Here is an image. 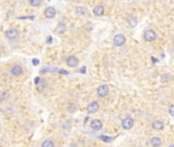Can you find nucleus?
<instances>
[{
    "instance_id": "nucleus-1",
    "label": "nucleus",
    "mask_w": 174,
    "mask_h": 147,
    "mask_svg": "<svg viewBox=\"0 0 174 147\" xmlns=\"http://www.w3.org/2000/svg\"><path fill=\"white\" fill-rule=\"evenodd\" d=\"M143 38H144V40L147 41V42H154V41L157 39V33L154 30H151V29H149V30L145 31L144 34H143Z\"/></svg>"
},
{
    "instance_id": "nucleus-2",
    "label": "nucleus",
    "mask_w": 174,
    "mask_h": 147,
    "mask_svg": "<svg viewBox=\"0 0 174 147\" xmlns=\"http://www.w3.org/2000/svg\"><path fill=\"white\" fill-rule=\"evenodd\" d=\"M125 42H126V37L123 34H117L113 39V43L115 46H122L125 44Z\"/></svg>"
},
{
    "instance_id": "nucleus-3",
    "label": "nucleus",
    "mask_w": 174,
    "mask_h": 147,
    "mask_svg": "<svg viewBox=\"0 0 174 147\" xmlns=\"http://www.w3.org/2000/svg\"><path fill=\"white\" fill-rule=\"evenodd\" d=\"M5 36H6V38L9 39V40H15L18 36V31L14 28L8 29V30L5 32Z\"/></svg>"
},
{
    "instance_id": "nucleus-4",
    "label": "nucleus",
    "mask_w": 174,
    "mask_h": 147,
    "mask_svg": "<svg viewBox=\"0 0 174 147\" xmlns=\"http://www.w3.org/2000/svg\"><path fill=\"white\" fill-rule=\"evenodd\" d=\"M86 109H87L88 113H95V112H97L98 109H99V104H98L97 101H91L87 105Z\"/></svg>"
},
{
    "instance_id": "nucleus-5",
    "label": "nucleus",
    "mask_w": 174,
    "mask_h": 147,
    "mask_svg": "<svg viewBox=\"0 0 174 147\" xmlns=\"http://www.w3.org/2000/svg\"><path fill=\"white\" fill-rule=\"evenodd\" d=\"M133 125H134V120L130 116H127L122 120V128L125 129V130H130L133 127Z\"/></svg>"
},
{
    "instance_id": "nucleus-6",
    "label": "nucleus",
    "mask_w": 174,
    "mask_h": 147,
    "mask_svg": "<svg viewBox=\"0 0 174 147\" xmlns=\"http://www.w3.org/2000/svg\"><path fill=\"white\" fill-rule=\"evenodd\" d=\"M108 85H100L99 87L97 88V95L99 97H106V95L108 94Z\"/></svg>"
},
{
    "instance_id": "nucleus-7",
    "label": "nucleus",
    "mask_w": 174,
    "mask_h": 147,
    "mask_svg": "<svg viewBox=\"0 0 174 147\" xmlns=\"http://www.w3.org/2000/svg\"><path fill=\"white\" fill-rule=\"evenodd\" d=\"M66 62H67V64L69 65L70 67H76L78 64H79V59H78L76 56H74V55H72V56L68 57Z\"/></svg>"
},
{
    "instance_id": "nucleus-8",
    "label": "nucleus",
    "mask_w": 174,
    "mask_h": 147,
    "mask_svg": "<svg viewBox=\"0 0 174 147\" xmlns=\"http://www.w3.org/2000/svg\"><path fill=\"white\" fill-rule=\"evenodd\" d=\"M55 14H56V10H55V8L52 7V6H49V7H47L46 9L44 10V15L46 16L47 18H54Z\"/></svg>"
},
{
    "instance_id": "nucleus-9",
    "label": "nucleus",
    "mask_w": 174,
    "mask_h": 147,
    "mask_svg": "<svg viewBox=\"0 0 174 147\" xmlns=\"http://www.w3.org/2000/svg\"><path fill=\"white\" fill-rule=\"evenodd\" d=\"M92 12H93V14L94 15H96V16H101V15H104V7L102 5H95L93 7V9H92Z\"/></svg>"
},
{
    "instance_id": "nucleus-10",
    "label": "nucleus",
    "mask_w": 174,
    "mask_h": 147,
    "mask_svg": "<svg viewBox=\"0 0 174 147\" xmlns=\"http://www.w3.org/2000/svg\"><path fill=\"white\" fill-rule=\"evenodd\" d=\"M90 127L94 131H99L102 128V122L99 120H92L90 122Z\"/></svg>"
},
{
    "instance_id": "nucleus-11",
    "label": "nucleus",
    "mask_w": 174,
    "mask_h": 147,
    "mask_svg": "<svg viewBox=\"0 0 174 147\" xmlns=\"http://www.w3.org/2000/svg\"><path fill=\"white\" fill-rule=\"evenodd\" d=\"M23 71H24L23 67L20 66V65H18V64L13 65V66L10 69V74H11L12 76H20V75H22V74H23Z\"/></svg>"
},
{
    "instance_id": "nucleus-12",
    "label": "nucleus",
    "mask_w": 174,
    "mask_h": 147,
    "mask_svg": "<svg viewBox=\"0 0 174 147\" xmlns=\"http://www.w3.org/2000/svg\"><path fill=\"white\" fill-rule=\"evenodd\" d=\"M151 127H153L154 130H163L164 129V123L162 122V120H154L153 124H151Z\"/></svg>"
},
{
    "instance_id": "nucleus-13",
    "label": "nucleus",
    "mask_w": 174,
    "mask_h": 147,
    "mask_svg": "<svg viewBox=\"0 0 174 147\" xmlns=\"http://www.w3.org/2000/svg\"><path fill=\"white\" fill-rule=\"evenodd\" d=\"M151 145L153 147H160L162 145V139L160 137H153L151 139Z\"/></svg>"
},
{
    "instance_id": "nucleus-14",
    "label": "nucleus",
    "mask_w": 174,
    "mask_h": 147,
    "mask_svg": "<svg viewBox=\"0 0 174 147\" xmlns=\"http://www.w3.org/2000/svg\"><path fill=\"white\" fill-rule=\"evenodd\" d=\"M66 29H67L66 24H63V22H59L56 26V28L54 29V32L56 33V34H63V33L66 32Z\"/></svg>"
},
{
    "instance_id": "nucleus-15",
    "label": "nucleus",
    "mask_w": 174,
    "mask_h": 147,
    "mask_svg": "<svg viewBox=\"0 0 174 147\" xmlns=\"http://www.w3.org/2000/svg\"><path fill=\"white\" fill-rule=\"evenodd\" d=\"M76 13H77L79 16H83L87 13V11H86L85 8L82 7V6H78V7L76 8Z\"/></svg>"
},
{
    "instance_id": "nucleus-16",
    "label": "nucleus",
    "mask_w": 174,
    "mask_h": 147,
    "mask_svg": "<svg viewBox=\"0 0 174 147\" xmlns=\"http://www.w3.org/2000/svg\"><path fill=\"white\" fill-rule=\"evenodd\" d=\"M41 147H54V143H53V141H51V140H45L42 142Z\"/></svg>"
},
{
    "instance_id": "nucleus-17",
    "label": "nucleus",
    "mask_w": 174,
    "mask_h": 147,
    "mask_svg": "<svg viewBox=\"0 0 174 147\" xmlns=\"http://www.w3.org/2000/svg\"><path fill=\"white\" fill-rule=\"evenodd\" d=\"M47 86V83H46V81H44V80H41L40 81V83L37 85V89L39 90V91H42L43 89H44L45 87Z\"/></svg>"
},
{
    "instance_id": "nucleus-18",
    "label": "nucleus",
    "mask_w": 174,
    "mask_h": 147,
    "mask_svg": "<svg viewBox=\"0 0 174 147\" xmlns=\"http://www.w3.org/2000/svg\"><path fill=\"white\" fill-rule=\"evenodd\" d=\"M127 20H128L129 24H130L131 27H136L137 22H136V20H135L134 18H132V16H130V18H127Z\"/></svg>"
},
{
    "instance_id": "nucleus-19",
    "label": "nucleus",
    "mask_w": 174,
    "mask_h": 147,
    "mask_svg": "<svg viewBox=\"0 0 174 147\" xmlns=\"http://www.w3.org/2000/svg\"><path fill=\"white\" fill-rule=\"evenodd\" d=\"M170 80V76L167 75V74H165V75H163L161 77V82L162 83H168Z\"/></svg>"
},
{
    "instance_id": "nucleus-20",
    "label": "nucleus",
    "mask_w": 174,
    "mask_h": 147,
    "mask_svg": "<svg viewBox=\"0 0 174 147\" xmlns=\"http://www.w3.org/2000/svg\"><path fill=\"white\" fill-rule=\"evenodd\" d=\"M29 4L32 6H39L41 4L40 0H29Z\"/></svg>"
},
{
    "instance_id": "nucleus-21",
    "label": "nucleus",
    "mask_w": 174,
    "mask_h": 147,
    "mask_svg": "<svg viewBox=\"0 0 174 147\" xmlns=\"http://www.w3.org/2000/svg\"><path fill=\"white\" fill-rule=\"evenodd\" d=\"M99 138L101 139L102 141H104V142H112V141H113V138H112V137H106V136H100Z\"/></svg>"
},
{
    "instance_id": "nucleus-22",
    "label": "nucleus",
    "mask_w": 174,
    "mask_h": 147,
    "mask_svg": "<svg viewBox=\"0 0 174 147\" xmlns=\"http://www.w3.org/2000/svg\"><path fill=\"white\" fill-rule=\"evenodd\" d=\"M168 111H169L170 116H174V104H172V105L169 106V108H168Z\"/></svg>"
},
{
    "instance_id": "nucleus-23",
    "label": "nucleus",
    "mask_w": 174,
    "mask_h": 147,
    "mask_svg": "<svg viewBox=\"0 0 174 147\" xmlns=\"http://www.w3.org/2000/svg\"><path fill=\"white\" fill-rule=\"evenodd\" d=\"M5 96H6L5 92H3V91H0V101H1V100H3L4 98H5Z\"/></svg>"
},
{
    "instance_id": "nucleus-24",
    "label": "nucleus",
    "mask_w": 174,
    "mask_h": 147,
    "mask_svg": "<svg viewBox=\"0 0 174 147\" xmlns=\"http://www.w3.org/2000/svg\"><path fill=\"white\" fill-rule=\"evenodd\" d=\"M85 71H86V66H83V67H81V69H80V73L85 74Z\"/></svg>"
},
{
    "instance_id": "nucleus-25",
    "label": "nucleus",
    "mask_w": 174,
    "mask_h": 147,
    "mask_svg": "<svg viewBox=\"0 0 174 147\" xmlns=\"http://www.w3.org/2000/svg\"><path fill=\"white\" fill-rule=\"evenodd\" d=\"M33 63H34L35 65L38 64V63H39V60H38V59H33Z\"/></svg>"
},
{
    "instance_id": "nucleus-26",
    "label": "nucleus",
    "mask_w": 174,
    "mask_h": 147,
    "mask_svg": "<svg viewBox=\"0 0 174 147\" xmlns=\"http://www.w3.org/2000/svg\"><path fill=\"white\" fill-rule=\"evenodd\" d=\"M61 73H63V75H69V71H63V69H61Z\"/></svg>"
},
{
    "instance_id": "nucleus-27",
    "label": "nucleus",
    "mask_w": 174,
    "mask_h": 147,
    "mask_svg": "<svg viewBox=\"0 0 174 147\" xmlns=\"http://www.w3.org/2000/svg\"><path fill=\"white\" fill-rule=\"evenodd\" d=\"M51 40H52V38H51V37H48V38H47V43H51Z\"/></svg>"
},
{
    "instance_id": "nucleus-28",
    "label": "nucleus",
    "mask_w": 174,
    "mask_h": 147,
    "mask_svg": "<svg viewBox=\"0 0 174 147\" xmlns=\"http://www.w3.org/2000/svg\"><path fill=\"white\" fill-rule=\"evenodd\" d=\"M169 147H174V144H173V145H170Z\"/></svg>"
}]
</instances>
